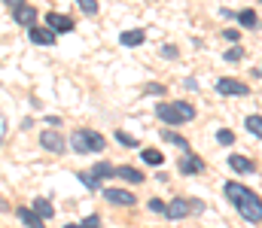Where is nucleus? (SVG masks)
I'll return each mask as SVG.
<instances>
[{"label":"nucleus","mask_w":262,"mask_h":228,"mask_svg":"<svg viewBox=\"0 0 262 228\" xmlns=\"http://www.w3.org/2000/svg\"><path fill=\"white\" fill-rule=\"evenodd\" d=\"M3 137H6V122H3V116H0V143H3Z\"/></svg>","instance_id":"7c9ffc66"},{"label":"nucleus","mask_w":262,"mask_h":228,"mask_svg":"<svg viewBox=\"0 0 262 228\" xmlns=\"http://www.w3.org/2000/svg\"><path fill=\"white\" fill-rule=\"evenodd\" d=\"M116 173H119L122 180H128V183H143V173H140V170H134V167H128V164H125V167H119Z\"/></svg>","instance_id":"2eb2a0df"},{"label":"nucleus","mask_w":262,"mask_h":228,"mask_svg":"<svg viewBox=\"0 0 262 228\" xmlns=\"http://www.w3.org/2000/svg\"><path fill=\"white\" fill-rule=\"evenodd\" d=\"M64 228H85V225H64Z\"/></svg>","instance_id":"2f4dec72"},{"label":"nucleus","mask_w":262,"mask_h":228,"mask_svg":"<svg viewBox=\"0 0 262 228\" xmlns=\"http://www.w3.org/2000/svg\"><path fill=\"white\" fill-rule=\"evenodd\" d=\"M247 131L262 134V116H250V119H247Z\"/></svg>","instance_id":"4be33fe9"},{"label":"nucleus","mask_w":262,"mask_h":228,"mask_svg":"<svg viewBox=\"0 0 262 228\" xmlns=\"http://www.w3.org/2000/svg\"><path fill=\"white\" fill-rule=\"evenodd\" d=\"M189 210H192V204H186L183 198H177V201H174V204L168 207V219H183V216H186Z\"/></svg>","instance_id":"9d476101"},{"label":"nucleus","mask_w":262,"mask_h":228,"mask_svg":"<svg viewBox=\"0 0 262 228\" xmlns=\"http://www.w3.org/2000/svg\"><path fill=\"white\" fill-rule=\"evenodd\" d=\"M6 6H9V9H12V12H15V9H18V6H25V0H6Z\"/></svg>","instance_id":"c85d7f7f"},{"label":"nucleus","mask_w":262,"mask_h":228,"mask_svg":"<svg viewBox=\"0 0 262 228\" xmlns=\"http://www.w3.org/2000/svg\"><path fill=\"white\" fill-rule=\"evenodd\" d=\"M238 21H241L244 28H256V12H253V9H244V12L238 15Z\"/></svg>","instance_id":"aec40b11"},{"label":"nucleus","mask_w":262,"mask_h":228,"mask_svg":"<svg viewBox=\"0 0 262 228\" xmlns=\"http://www.w3.org/2000/svg\"><path fill=\"white\" fill-rule=\"evenodd\" d=\"M46 24H49L55 34H70V31H73V21H70L67 15H61V12H49V15H46Z\"/></svg>","instance_id":"7ed1b4c3"},{"label":"nucleus","mask_w":262,"mask_h":228,"mask_svg":"<svg viewBox=\"0 0 262 228\" xmlns=\"http://www.w3.org/2000/svg\"><path fill=\"white\" fill-rule=\"evenodd\" d=\"M31 40L37 46H52L55 43V31L52 28H31Z\"/></svg>","instance_id":"6e6552de"},{"label":"nucleus","mask_w":262,"mask_h":228,"mask_svg":"<svg viewBox=\"0 0 262 228\" xmlns=\"http://www.w3.org/2000/svg\"><path fill=\"white\" fill-rule=\"evenodd\" d=\"M113 173H116V170H113L110 164H95V167H92V176H95V180H104V176H113Z\"/></svg>","instance_id":"a211bd4d"},{"label":"nucleus","mask_w":262,"mask_h":228,"mask_svg":"<svg viewBox=\"0 0 262 228\" xmlns=\"http://www.w3.org/2000/svg\"><path fill=\"white\" fill-rule=\"evenodd\" d=\"M238 58H241V49H229L226 52V61H238Z\"/></svg>","instance_id":"cd10ccee"},{"label":"nucleus","mask_w":262,"mask_h":228,"mask_svg":"<svg viewBox=\"0 0 262 228\" xmlns=\"http://www.w3.org/2000/svg\"><path fill=\"white\" fill-rule=\"evenodd\" d=\"M70 146L79 152V155H85V152H101L104 146H107V140H104L98 131H73Z\"/></svg>","instance_id":"f03ea898"},{"label":"nucleus","mask_w":262,"mask_h":228,"mask_svg":"<svg viewBox=\"0 0 262 228\" xmlns=\"http://www.w3.org/2000/svg\"><path fill=\"white\" fill-rule=\"evenodd\" d=\"M143 43V31H125L122 34V46H140Z\"/></svg>","instance_id":"f3484780"},{"label":"nucleus","mask_w":262,"mask_h":228,"mask_svg":"<svg viewBox=\"0 0 262 228\" xmlns=\"http://www.w3.org/2000/svg\"><path fill=\"white\" fill-rule=\"evenodd\" d=\"M85 228H98V216H89L85 219Z\"/></svg>","instance_id":"c756f323"},{"label":"nucleus","mask_w":262,"mask_h":228,"mask_svg":"<svg viewBox=\"0 0 262 228\" xmlns=\"http://www.w3.org/2000/svg\"><path fill=\"white\" fill-rule=\"evenodd\" d=\"M34 18H37V12H34L31 6H18V9H15V21H18V24L34 28Z\"/></svg>","instance_id":"ddd939ff"},{"label":"nucleus","mask_w":262,"mask_h":228,"mask_svg":"<svg viewBox=\"0 0 262 228\" xmlns=\"http://www.w3.org/2000/svg\"><path fill=\"white\" fill-rule=\"evenodd\" d=\"M229 164H232V170H238V173H253V161L244 158V155H232Z\"/></svg>","instance_id":"f8f14e48"},{"label":"nucleus","mask_w":262,"mask_h":228,"mask_svg":"<svg viewBox=\"0 0 262 228\" xmlns=\"http://www.w3.org/2000/svg\"><path fill=\"white\" fill-rule=\"evenodd\" d=\"M226 195H229V201H235V207L241 210V216L247 219V222H262V201L259 195H253L247 186H241V183H226Z\"/></svg>","instance_id":"f257e3e1"},{"label":"nucleus","mask_w":262,"mask_h":228,"mask_svg":"<svg viewBox=\"0 0 262 228\" xmlns=\"http://www.w3.org/2000/svg\"><path fill=\"white\" fill-rule=\"evenodd\" d=\"M34 213H37L40 219H49V216H52V204H49L46 198H37V201H34Z\"/></svg>","instance_id":"4468645a"},{"label":"nucleus","mask_w":262,"mask_h":228,"mask_svg":"<svg viewBox=\"0 0 262 228\" xmlns=\"http://www.w3.org/2000/svg\"><path fill=\"white\" fill-rule=\"evenodd\" d=\"M79 180H82V183H85L89 189H95V186H98V180H95L92 173H79Z\"/></svg>","instance_id":"bb28decb"},{"label":"nucleus","mask_w":262,"mask_h":228,"mask_svg":"<svg viewBox=\"0 0 262 228\" xmlns=\"http://www.w3.org/2000/svg\"><path fill=\"white\" fill-rule=\"evenodd\" d=\"M149 210H152V213H162V216H168V207H165L159 198H152V201H149Z\"/></svg>","instance_id":"b1692460"},{"label":"nucleus","mask_w":262,"mask_h":228,"mask_svg":"<svg viewBox=\"0 0 262 228\" xmlns=\"http://www.w3.org/2000/svg\"><path fill=\"white\" fill-rule=\"evenodd\" d=\"M180 170H183V173H201V170H204V161L186 152V155L180 158Z\"/></svg>","instance_id":"1a4fd4ad"},{"label":"nucleus","mask_w":262,"mask_h":228,"mask_svg":"<svg viewBox=\"0 0 262 228\" xmlns=\"http://www.w3.org/2000/svg\"><path fill=\"white\" fill-rule=\"evenodd\" d=\"M116 140H122L125 146H137V140H134V137H128L125 131H116Z\"/></svg>","instance_id":"393cba45"},{"label":"nucleus","mask_w":262,"mask_h":228,"mask_svg":"<svg viewBox=\"0 0 262 228\" xmlns=\"http://www.w3.org/2000/svg\"><path fill=\"white\" fill-rule=\"evenodd\" d=\"M15 213H18V219H21L28 228H46V222H43L34 210H25V207H21V210H15Z\"/></svg>","instance_id":"9b49d317"},{"label":"nucleus","mask_w":262,"mask_h":228,"mask_svg":"<svg viewBox=\"0 0 262 228\" xmlns=\"http://www.w3.org/2000/svg\"><path fill=\"white\" fill-rule=\"evenodd\" d=\"M143 161H146V164H162L165 158H162L159 149H143Z\"/></svg>","instance_id":"412c9836"},{"label":"nucleus","mask_w":262,"mask_h":228,"mask_svg":"<svg viewBox=\"0 0 262 228\" xmlns=\"http://www.w3.org/2000/svg\"><path fill=\"white\" fill-rule=\"evenodd\" d=\"M156 116H159L162 122H168V125H183V119H180V113L174 110V104H159V107H156Z\"/></svg>","instance_id":"39448f33"},{"label":"nucleus","mask_w":262,"mask_h":228,"mask_svg":"<svg viewBox=\"0 0 262 228\" xmlns=\"http://www.w3.org/2000/svg\"><path fill=\"white\" fill-rule=\"evenodd\" d=\"M216 88H220V94H241V97L250 91V88H247L244 82H238V79H220Z\"/></svg>","instance_id":"20e7f679"},{"label":"nucleus","mask_w":262,"mask_h":228,"mask_svg":"<svg viewBox=\"0 0 262 228\" xmlns=\"http://www.w3.org/2000/svg\"><path fill=\"white\" fill-rule=\"evenodd\" d=\"M40 143H43L49 152H61L64 149V137H61L58 131H43V134H40Z\"/></svg>","instance_id":"423d86ee"},{"label":"nucleus","mask_w":262,"mask_h":228,"mask_svg":"<svg viewBox=\"0 0 262 228\" xmlns=\"http://www.w3.org/2000/svg\"><path fill=\"white\" fill-rule=\"evenodd\" d=\"M162 140H168V143H174V146H183V149L189 152V143H186L180 134H174V131H165V134H162Z\"/></svg>","instance_id":"6ab92c4d"},{"label":"nucleus","mask_w":262,"mask_h":228,"mask_svg":"<svg viewBox=\"0 0 262 228\" xmlns=\"http://www.w3.org/2000/svg\"><path fill=\"white\" fill-rule=\"evenodd\" d=\"M174 110L180 113V119H183V122L195 119V107H192V104H183V100H177V104H174Z\"/></svg>","instance_id":"dca6fc26"},{"label":"nucleus","mask_w":262,"mask_h":228,"mask_svg":"<svg viewBox=\"0 0 262 228\" xmlns=\"http://www.w3.org/2000/svg\"><path fill=\"white\" fill-rule=\"evenodd\" d=\"M104 195H107V201H110V204H122V207H131V204L137 201V198H134L131 192H125V189H107Z\"/></svg>","instance_id":"0eeeda50"},{"label":"nucleus","mask_w":262,"mask_h":228,"mask_svg":"<svg viewBox=\"0 0 262 228\" xmlns=\"http://www.w3.org/2000/svg\"><path fill=\"white\" fill-rule=\"evenodd\" d=\"M76 3H79V9H82V12H89V15H95V12H98V3H95V0H76Z\"/></svg>","instance_id":"5701e85b"},{"label":"nucleus","mask_w":262,"mask_h":228,"mask_svg":"<svg viewBox=\"0 0 262 228\" xmlns=\"http://www.w3.org/2000/svg\"><path fill=\"white\" fill-rule=\"evenodd\" d=\"M216 140H220V143H235V134H232V131H220Z\"/></svg>","instance_id":"a878e982"}]
</instances>
